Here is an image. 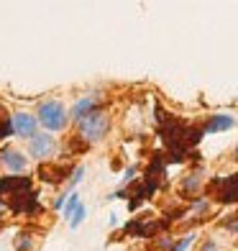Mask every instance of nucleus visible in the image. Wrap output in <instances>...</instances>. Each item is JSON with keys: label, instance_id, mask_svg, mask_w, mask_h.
Returning a JSON list of instances; mask_svg holds the SVG:
<instances>
[{"label": "nucleus", "instance_id": "obj_1", "mask_svg": "<svg viewBox=\"0 0 238 251\" xmlns=\"http://www.w3.org/2000/svg\"><path fill=\"white\" fill-rule=\"evenodd\" d=\"M0 200H5L16 210H24L26 200L31 202V182L26 177H5L0 182Z\"/></svg>", "mask_w": 238, "mask_h": 251}, {"label": "nucleus", "instance_id": "obj_2", "mask_svg": "<svg viewBox=\"0 0 238 251\" xmlns=\"http://www.w3.org/2000/svg\"><path fill=\"white\" fill-rule=\"evenodd\" d=\"M77 123H79V133H82L85 141H100V139L108 133L110 118L105 116L103 110H95V113H90L87 118L77 121Z\"/></svg>", "mask_w": 238, "mask_h": 251}, {"label": "nucleus", "instance_id": "obj_3", "mask_svg": "<svg viewBox=\"0 0 238 251\" xmlns=\"http://www.w3.org/2000/svg\"><path fill=\"white\" fill-rule=\"evenodd\" d=\"M39 121L51 131L62 128L64 126V108L59 105V102H44V105L39 108Z\"/></svg>", "mask_w": 238, "mask_h": 251}, {"label": "nucleus", "instance_id": "obj_4", "mask_svg": "<svg viewBox=\"0 0 238 251\" xmlns=\"http://www.w3.org/2000/svg\"><path fill=\"white\" fill-rule=\"evenodd\" d=\"M215 190H218L220 202H236L238 200V175L225 177V179H215Z\"/></svg>", "mask_w": 238, "mask_h": 251}, {"label": "nucleus", "instance_id": "obj_5", "mask_svg": "<svg viewBox=\"0 0 238 251\" xmlns=\"http://www.w3.org/2000/svg\"><path fill=\"white\" fill-rule=\"evenodd\" d=\"M54 149V139L47 133H41V136H31V154L41 159V156H49Z\"/></svg>", "mask_w": 238, "mask_h": 251}, {"label": "nucleus", "instance_id": "obj_6", "mask_svg": "<svg viewBox=\"0 0 238 251\" xmlns=\"http://www.w3.org/2000/svg\"><path fill=\"white\" fill-rule=\"evenodd\" d=\"M13 131L18 136H33V131H36V118L28 116V113H16L13 116Z\"/></svg>", "mask_w": 238, "mask_h": 251}, {"label": "nucleus", "instance_id": "obj_7", "mask_svg": "<svg viewBox=\"0 0 238 251\" xmlns=\"http://www.w3.org/2000/svg\"><path fill=\"white\" fill-rule=\"evenodd\" d=\"M233 118L231 116H213L208 123H205V133H218V131H228V128H233Z\"/></svg>", "mask_w": 238, "mask_h": 251}, {"label": "nucleus", "instance_id": "obj_8", "mask_svg": "<svg viewBox=\"0 0 238 251\" xmlns=\"http://www.w3.org/2000/svg\"><path fill=\"white\" fill-rule=\"evenodd\" d=\"M97 110V98H82V100H79L77 102V105H74V118L77 121H82V118H87L90 116V113H95Z\"/></svg>", "mask_w": 238, "mask_h": 251}, {"label": "nucleus", "instance_id": "obj_9", "mask_svg": "<svg viewBox=\"0 0 238 251\" xmlns=\"http://www.w3.org/2000/svg\"><path fill=\"white\" fill-rule=\"evenodd\" d=\"M0 156H3V164H5L8 169H13V172H21V169L26 167V159L21 156L16 149H5V151L0 154Z\"/></svg>", "mask_w": 238, "mask_h": 251}, {"label": "nucleus", "instance_id": "obj_10", "mask_svg": "<svg viewBox=\"0 0 238 251\" xmlns=\"http://www.w3.org/2000/svg\"><path fill=\"white\" fill-rule=\"evenodd\" d=\"M10 133H13V121H8L5 110L0 108V139H5V136H10Z\"/></svg>", "mask_w": 238, "mask_h": 251}, {"label": "nucleus", "instance_id": "obj_11", "mask_svg": "<svg viewBox=\"0 0 238 251\" xmlns=\"http://www.w3.org/2000/svg\"><path fill=\"white\" fill-rule=\"evenodd\" d=\"M200 187V175H187L185 179H182V192L187 195V192H195Z\"/></svg>", "mask_w": 238, "mask_h": 251}, {"label": "nucleus", "instance_id": "obj_12", "mask_svg": "<svg viewBox=\"0 0 238 251\" xmlns=\"http://www.w3.org/2000/svg\"><path fill=\"white\" fill-rule=\"evenodd\" d=\"M82 215H85V208H82V205H77V208L72 210V228H77V226H79Z\"/></svg>", "mask_w": 238, "mask_h": 251}, {"label": "nucleus", "instance_id": "obj_13", "mask_svg": "<svg viewBox=\"0 0 238 251\" xmlns=\"http://www.w3.org/2000/svg\"><path fill=\"white\" fill-rule=\"evenodd\" d=\"M192 238H195V236H185L177 246H172V251H187V249H190V244H192Z\"/></svg>", "mask_w": 238, "mask_h": 251}, {"label": "nucleus", "instance_id": "obj_14", "mask_svg": "<svg viewBox=\"0 0 238 251\" xmlns=\"http://www.w3.org/2000/svg\"><path fill=\"white\" fill-rule=\"evenodd\" d=\"M200 251H220V249H218V244H215V241H205V244L200 246Z\"/></svg>", "mask_w": 238, "mask_h": 251}, {"label": "nucleus", "instance_id": "obj_15", "mask_svg": "<svg viewBox=\"0 0 238 251\" xmlns=\"http://www.w3.org/2000/svg\"><path fill=\"white\" fill-rule=\"evenodd\" d=\"M236 159H238V146H236Z\"/></svg>", "mask_w": 238, "mask_h": 251}]
</instances>
